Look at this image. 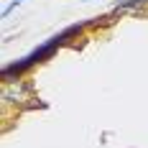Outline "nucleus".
Listing matches in <instances>:
<instances>
[{"instance_id": "f257e3e1", "label": "nucleus", "mask_w": 148, "mask_h": 148, "mask_svg": "<svg viewBox=\"0 0 148 148\" xmlns=\"http://www.w3.org/2000/svg\"><path fill=\"white\" fill-rule=\"evenodd\" d=\"M87 26H89V23H74V26H66L64 31L54 33L51 38H46L44 44H38L31 54H26V56H21V59L10 61V64H5V66L0 69L3 82H5V84H10V82H21V77L28 72V69H33V66H36V64H41V61H49V59H51V56L61 49V46L69 41V38L79 36Z\"/></svg>"}, {"instance_id": "f03ea898", "label": "nucleus", "mask_w": 148, "mask_h": 148, "mask_svg": "<svg viewBox=\"0 0 148 148\" xmlns=\"http://www.w3.org/2000/svg\"><path fill=\"white\" fill-rule=\"evenodd\" d=\"M28 92H31V84H26V82H10V84L5 87V92H3V100H5V102H10V100L23 102Z\"/></svg>"}, {"instance_id": "7ed1b4c3", "label": "nucleus", "mask_w": 148, "mask_h": 148, "mask_svg": "<svg viewBox=\"0 0 148 148\" xmlns=\"http://www.w3.org/2000/svg\"><path fill=\"white\" fill-rule=\"evenodd\" d=\"M148 5V0H118L115 3V13H123V10H138Z\"/></svg>"}, {"instance_id": "20e7f679", "label": "nucleus", "mask_w": 148, "mask_h": 148, "mask_svg": "<svg viewBox=\"0 0 148 148\" xmlns=\"http://www.w3.org/2000/svg\"><path fill=\"white\" fill-rule=\"evenodd\" d=\"M23 3H26V0H13V3H10V5H5V8H3V18H8V15L13 13L15 8H21V5H23Z\"/></svg>"}]
</instances>
